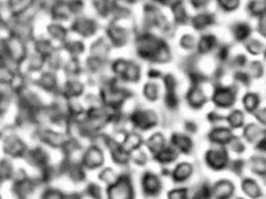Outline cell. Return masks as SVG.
<instances>
[{
	"mask_svg": "<svg viewBox=\"0 0 266 199\" xmlns=\"http://www.w3.org/2000/svg\"><path fill=\"white\" fill-rule=\"evenodd\" d=\"M208 162L209 164H212L213 167L215 168H220L222 166L225 165V163L227 161V157H226V153L224 151H210L208 153Z\"/></svg>",
	"mask_w": 266,
	"mask_h": 199,
	"instance_id": "cell-2",
	"label": "cell"
},
{
	"mask_svg": "<svg viewBox=\"0 0 266 199\" xmlns=\"http://www.w3.org/2000/svg\"><path fill=\"white\" fill-rule=\"evenodd\" d=\"M144 190L150 194H153L158 191V188H160V182H159L157 176L152 174H147L143 181Z\"/></svg>",
	"mask_w": 266,
	"mask_h": 199,
	"instance_id": "cell-3",
	"label": "cell"
},
{
	"mask_svg": "<svg viewBox=\"0 0 266 199\" xmlns=\"http://www.w3.org/2000/svg\"><path fill=\"white\" fill-rule=\"evenodd\" d=\"M214 133H215V137H213V140L217 142H225L230 138V132L225 129H217Z\"/></svg>",
	"mask_w": 266,
	"mask_h": 199,
	"instance_id": "cell-6",
	"label": "cell"
},
{
	"mask_svg": "<svg viewBox=\"0 0 266 199\" xmlns=\"http://www.w3.org/2000/svg\"><path fill=\"white\" fill-rule=\"evenodd\" d=\"M187 191L185 189H178L177 191H171L169 193L170 199H185Z\"/></svg>",
	"mask_w": 266,
	"mask_h": 199,
	"instance_id": "cell-7",
	"label": "cell"
},
{
	"mask_svg": "<svg viewBox=\"0 0 266 199\" xmlns=\"http://www.w3.org/2000/svg\"><path fill=\"white\" fill-rule=\"evenodd\" d=\"M110 199H130L132 188L129 180L121 178L110 190Z\"/></svg>",
	"mask_w": 266,
	"mask_h": 199,
	"instance_id": "cell-1",
	"label": "cell"
},
{
	"mask_svg": "<svg viewBox=\"0 0 266 199\" xmlns=\"http://www.w3.org/2000/svg\"><path fill=\"white\" fill-rule=\"evenodd\" d=\"M215 193L218 198L225 199L230 196L231 193H233V185H231L229 182H222L216 185Z\"/></svg>",
	"mask_w": 266,
	"mask_h": 199,
	"instance_id": "cell-4",
	"label": "cell"
},
{
	"mask_svg": "<svg viewBox=\"0 0 266 199\" xmlns=\"http://www.w3.org/2000/svg\"><path fill=\"white\" fill-rule=\"evenodd\" d=\"M191 174V166L186 163H183L176 168L175 179L176 180H185Z\"/></svg>",
	"mask_w": 266,
	"mask_h": 199,
	"instance_id": "cell-5",
	"label": "cell"
}]
</instances>
